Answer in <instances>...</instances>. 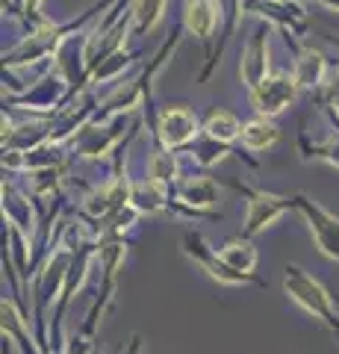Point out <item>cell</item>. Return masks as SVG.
<instances>
[{
	"mask_svg": "<svg viewBox=\"0 0 339 354\" xmlns=\"http://www.w3.org/2000/svg\"><path fill=\"white\" fill-rule=\"evenodd\" d=\"M251 195V204H248V221H245V234H257L262 225L275 221L283 209L289 207L287 198H278V195H266V192H248Z\"/></svg>",
	"mask_w": 339,
	"mask_h": 354,
	"instance_id": "277c9868",
	"label": "cell"
},
{
	"mask_svg": "<svg viewBox=\"0 0 339 354\" xmlns=\"http://www.w3.org/2000/svg\"><path fill=\"white\" fill-rule=\"evenodd\" d=\"M287 292L307 310V313L322 319L327 328L339 334V316H333V310H331V295H327L313 278H307L298 266H287Z\"/></svg>",
	"mask_w": 339,
	"mask_h": 354,
	"instance_id": "6da1fadb",
	"label": "cell"
},
{
	"mask_svg": "<svg viewBox=\"0 0 339 354\" xmlns=\"http://www.w3.org/2000/svg\"><path fill=\"white\" fill-rule=\"evenodd\" d=\"M222 260L231 266L233 272H251L254 269V263H257V251L251 242H242V239H233V242H227V245L222 248Z\"/></svg>",
	"mask_w": 339,
	"mask_h": 354,
	"instance_id": "52a82bcc",
	"label": "cell"
},
{
	"mask_svg": "<svg viewBox=\"0 0 339 354\" xmlns=\"http://www.w3.org/2000/svg\"><path fill=\"white\" fill-rule=\"evenodd\" d=\"M206 130H210V136L224 142V139H233L236 136L239 124H236V118L231 113H224V109H215V113L210 115V124H206Z\"/></svg>",
	"mask_w": 339,
	"mask_h": 354,
	"instance_id": "30bf717a",
	"label": "cell"
},
{
	"mask_svg": "<svg viewBox=\"0 0 339 354\" xmlns=\"http://www.w3.org/2000/svg\"><path fill=\"white\" fill-rule=\"evenodd\" d=\"M162 3L166 0H139L136 3V18H139V27H154L159 21V12H162Z\"/></svg>",
	"mask_w": 339,
	"mask_h": 354,
	"instance_id": "8fae6325",
	"label": "cell"
},
{
	"mask_svg": "<svg viewBox=\"0 0 339 354\" xmlns=\"http://www.w3.org/2000/svg\"><path fill=\"white\" fill-rule=\"evenodd\" d=\"M186 24L195 36H210V30L215 24V12L206 0H192L189 3V12H186Z\"/></svg>",
	"mask_w": 339,
	"mask_h": 354,
	"instance_id": "ba28073f",
	"label": "cell"
},
{
	"mask_svg": "<svg viewBox=\"0 0 339 354\" xmlns=\"http://www.w3.org/2000/svg\"><path fill=\"white\" fill-rule=\"evenodd\" d=\"M189 245H192V248H186V254H192V260L198 263L204 272H210L213 278H218L222 283H245V281H254V278H245V274L233 272L222 257H215L213 251H206V245H201L198 236H195V239L189 236Z\"/></svg>",
	"mask_w": 339,
	"mask_h": 354,
	"instance_id": "5b68a950",
	"label": "cell"
},
{
	"mask_svg": "<svg viewBox=\"0 0 339 354\" xmlns=\"http://www.w3.org/2000/svg\"><path fill=\"white\" fill-rule=\"evenodd\" d=\"M278 139V130L269 124V121H251V124L242 130V142L248 148H266V145H271V142Z\"/></svg>",
	"mask_w": 339,
	"mask_h": 354,
	"instance_id": "9c48e42d",
	"label": "cell"
},
{
	"mask_svg": "<svg viewBox=\"0 0 339 354\" xmlns=\"http://www.w3.org/2000/svg\"><path fill=\"white\" fill-rule=\"evenodd\" d=\"M195 130V118L192 113H186V109H168L166 115H162V136H166L168 145H180L192 136Z\"/></svg>",
	"mask_w": 339,
	"mask_h": 354,
	"instance_id": "8992f818",
	"label": "cell"
},
{
	"mask_svg": "<svg viewBox=\"0 0 339 354\" xmlns=\"http://www.w3.org/2000/svg\"><path fill=\"white\" fill-rule=\"evenodd\" d=\"M298 204L310 218V230L316 236V245H319L327 257L339 260V218L325 213V209H319L316 204H310L307 198H298Z\"/></svg>",
	"mask_w": 339,
	"mask_h": 354,
	"instance_id": "7a4b0ae2",
	"label": "cell"
},
{
	"mask_svg": "<svg viewBox=\"0 0 339 354\" xmlns=\"http://www.w3.org/2000/svg\"><path fill=\"white\" fill-rule=\"evenodd\" d=\"M295 95V80L287 74H278L275 80H262L257 88H254V101H257V109L260 113H280L283 106L292 101Z\"/></svg>",
	"mask_w": 339,
	"mask_h": 354,
	"instance_id": "3957f363",
	"label": "cell"
},
{
	"mask_svg": "<svg viewBox=\"0 0 339 354\" xmlns=\"http://www.w3.org/2000/svg\"><path fill=\"white\" fill-rule=\"evenodd\" d=\"M139 351V337H133V342H130V354H136Z\"/></svg>",
	"mask_w": 339,
	"mask_h": 354,
	"instance_id": "7c38bea8",
	"label": "cell"
}]
</instances>
